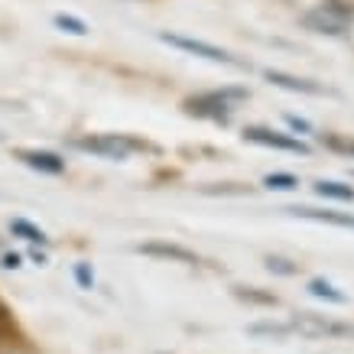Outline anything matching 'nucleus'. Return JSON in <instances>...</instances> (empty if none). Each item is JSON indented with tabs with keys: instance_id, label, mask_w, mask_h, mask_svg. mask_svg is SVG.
<instances>
[{
	"instance_id": "nucleus-1",
	"label": "nucleus",
	"mask_w": 354,
	"mask_h": 354,
	"mask_svg": "<svg viewBox=\"0 0 354 354\" xmlns=\"http://www.w3.org/2000/svg\"><path fill=\"white\" fill-rule=\"evenodd\" d=\"M351 17H354L351 7H342L338 0H328L319 10L306 13V30L325 32V36H344L351 30Z\"/></svg>"
},
{
	"instance_id": "nucleus-2",
	"label": "nucleus",
	"mask_w": 354,
	"mask_h": 354,
	"mask_svg": "<svg viewBox=\"0 0 354 354\" xmlns=\"http://www.w3.org/2000/svg\"><path fill=\"white\" fill-rule=\"evenodd\" d=\"M241 97H247L244 88H227V91H215V95L189 97V101H185V111H189V114H198V118L225 120L227 114H231V101H241Z\"/></svg>"
},
{
	"instance_id": "nucleus-3",
	"label": "nucleus",
	"mask_w": 354,
	"mask_h": 354,
	"mask_svg": "<svg viewBox=\"0 0 354 354\" xmlns=\"http://www.w3.org/2000/svg\"><path fill=\"white\" fill-rule=\"evenodd\" d=\"M75 147L85 153H97V156H104V160H127L140 143L130 137H120V133H97V137L75 140Z\"/></svg>"
},
{
	"instance_id": "nucleus-4",
	"label": "nucleus",
	"mask_w": 354,
	"mask_h": 354,
	"mask_svg": "<svg viewBox=\"0 0 354 354\" xmlns=\"http://www.w3.org/2000/svg\"><path fill=\"white\" fill-rule=\"evenodd\" d=\"M162 43L176 46V49H183L189 55H198V59H208V62H221V65H237V59L225 49H218L212 43H202V39H192V36H179V32H160Z\"/></svg>"
},
{
	"instance_id": "nucleus-5",
	"label": "nucleus",
	"mask_w": 354,
	"mask_h": 354,
	"mask_svg": "<svg viewBox=\"0 0 354 354\" xmlns=\"http://www.w3.org/2000/svg\"><path fill=\"white\" fill-rule=\"evenodd\" d=\"M292 332L306 335V338H325V335H351V325H342V322H332L325 315H312V312H302L290 322Z\"/></svg>"
},
{
	"instance_id": "nucleus-6",
	"label": "nucleus",
	"mask_w": 354,
	"mask_h": 354,
	"mask_svg": "<svg viewBox=\"0 0 354 354\" xmlns=\"http://www.w3.org/2000/svg\"><path fill=\"white\" fill-rule=\"evenodd\" d=\"M244 140H247V143H260V147H270V150L299 153V156H306V153H309V147H306V143H299V140L286 137V133H277V130H270V127H247V130H244Z\"/></svg>"
},
{
	"instance_id": "nucleus-7",
	"label": "nucleus",
	"mask_w": 354,
	"mask_h": 354,
	"mask_svg": "<svg viewBox=\"0 0 354 354\" xmlns=\"http://www.w3.org/2000/svg\"><path fill=\"white\" fill-rule=\"evenodd\" d=\"M140 254H150V257H162V260H176V263H198V257H195L192 250H185V247L179 244H160V241H153V244H140L137 247Z\"/></svg>"
},
{
	"instance_id": "nucleus-8",
	"label": "nucleus",
	"mask_w": 354,
	"mask_h": 354,
	"mask_svg": "<svg viewBox=\"0 0 354 354\" xmlns=\"http://www.w3.org/2000/svg\"><path fill=\"white\" fill-rule=\"evenodd\" d=\"M263 78H267V82H273V85H279V88H286V91H302V95H322V91H325L322 85H315V82H309V78L286 75V72H277V68L263 72Z\"/></svg>"
},
{
	"instance_id": "nucleus-9",
	"label": "nucleus",
	"mask_w": 354,
	"mask_h": 354,
	"mask_svg": "<svg viewBox=\"0 0 354 354\" xmlns=\"http://www.w3.org/2000/svg\"><path fill=\"white\" fill-rule=\"evenodd\" d=\"M20 160L30 166V169L49 172V176H59L65 169V160L55 156V153H43V150H20Z\"/></svg>"
},
{
	"instance_id": "nucleus-10",
	"label": "nucleus",
	"mask_w": 354,
	"mask_h": 354,
	"mask_svg": "<svg viewBox=\"0 0 354 354\" xmlns=\"http://www.w3.org/2000/svg\"><path fill=\"white\" fill-rule=\"evenodd\" d=\"M290 215L296 218H312V221H328V225L354 227V215H342V212H315V208H290Z\"/></svg>"
},
{
	"instance_id": "nucleus-11",
	"label": "nucleus",
	"mask_w": 354,
	"mask_h": 354,
	"mask_svg": "<svg viewBox=\"0 0 354 354\" xmlns=\"http://www.w3.org/2000/svg\"><path fill=\"white\" fill-rule=\"evenodd\" d=\"M315 195H322V198H338V202H354V185L322 179V183H315Z\"/></svg>"
},
{
	"instance_id": "nucleus-12",
	"label": "nucleus",
	"mask_w": 354,
	"mask_h": 354,
	"mask_svg": "<svg viewBox=\"0 0 354 354\" xmlns=\"http://www.w3.org/2000/svg\"><path fill=\"white\" fill-rule=\"evenodd\" d=\"M10 231H13V234H20L23 241H30V244H46V234H43V231H39L36 225H30V221H23V218L10 221Z\"/></svg>"
},
{
	"instance_id": "nucleus-13",
	"label": "nucleus",
	"mask_w": 354,
	"mask_h": 354,
	"mask_svg": "<svg viewBox=\"0 0 354 354\" xmlns=\"http://www.w3.org/2000/svg\"><path fill=\"white\" fill-rule=\"evenodd\" d=\"M309 292L312 296H319V299H328V302H338V306H342L344 302V292H338L332 286V283H328V279H312L309 283Z\"/></svg>"
},
{
	"instance_id": "nucleus-14",
	"label": "nucleus",
	"mask_w": 354,
	"mask_h": 354,
	"mask_svg": "<svg viewBox=\"0 0 354 354\" xmlns=\"http://www.w3.org/2000/svg\"><path fill=\"white\" fill-rule=\"evenodd\" d=\"M322 143L328 150L342 153V156H351L354 160V140L351 137H342V133H322Z\"/></svg>"
},
{
	"instance_id": "nucleus-15",
	"label": "nucleus",
	"mask_w": 354,
	"mask_h": 354,
	"mask_svg": "<svg viewBox=\"0 0 354 354\" xmlns=\"http://www.w3.org/2000/svg\"><path fill=\"white\" fill-rule=\"evenodd\" d=\"M263 185H267V189H279V192H290V189L299 185V179H296L292 172H270L267 179H263Z\"/></svg>"
},
{
	"instance_id": "nucleus-16",
	"label": "nucleus",
	"mask_w": 354,
	"mask_h": 354,
	"mask_svg": "<svg viewBox=\"0 0 354 354\" xmlns=\"http://www.w3.org/2000/svg\"><path fill=\"white\" fill-rule=\"evenodd\" d=\"M234 296L237 299H244V302H257V306H277V296H273V292H257V290H244V286H237Z\"/></svg>"
},
{
	"instance_id": "nucleus-17",
	"label": "nucleus",
	"mask_w": 354,
	"mask_h": 354,
	"mask_svg": "<svg viewBox=\"0 0 354 354\" xmlns=\"http://www.w3.org/2000/svg\"><path fill=\"white\" fill-rule=\"evenodd\" d=\"M292 328L290 325H277V322H260V325H250V335H270V338H286Z\"/></svg>"
},
{
	"instance_id": "nucleus-18",
	"label": "nucleus",
	"mask_w": 354,
	"mask_h": 354,
	"mask_svg": "<svg viewBox=\"0 0 354 354\" xmlns=\"http://www.w3.org/2000/svg\"><path fill=\"white\" fill-rule=\"evenodd\" d=\"M55 26H59V30H65V32H75V36H85V32H88L85 23L75 20V17H65V13H59V17H55Z\"/></svg>"
},
{
	"instance_id": "nucleus-19",
	"label": "nucleus",
	"mask_w": 354,
	"mask_h": 354,
	"mask_svg": "<svg viewBox=\"0 0 354 354\" xmlns=\"http://www.w3.org/2000/svg\"><path fill=\"white\" fill-rule=\"evenodd\" d=\"M267 267L277 270V273H296V267H292V263H286V260H277V257H270Z\"/></svg>"
},
{
	"instance_id": "nucleus-20",
	"label": "nucleus",
	"mask_w": 354,
	"mask_h": 354,
	"mask_svg": "<svg viewBox=\"0 0 354 354\" xmlns=\"http://www.w3.org/2000/svg\"><path fill=\"white\" fill-rule=\"evenodd\" d=\"M286 124H290L292 130H312V127H309V120H299V118H292V114L286 118Z\"/></svg>"
},
{
	"instance_id": "nucleus-21",
	"label": "nucleus",
	"mask_w": 354,
	"mask_h": 354,
	"mask_svg": "<svg viewBox=\"0 0 354 354\" xmlns=\"http://www.w3.org/2000/svg\"><path fill=\"white\" fill-rule=\"evenodd\" d=\"M3 267H7V270H17V267H20V257H17V254H7V257H3Z\"/></svg>"
},
{
	"instance_id": "nucleus-22",
	"label": "nucleus",
	"mask_w": 354,
	"mask_h": 354,
	"mask_svg": "<svg viewBox=\"0 0 354 354\" xmlns=\"http://www.w3.org/2000/svg\"><path fill=\"white\" fill-rule=\"evenodd\" d=\"M78 279H82V286H88V283H91V277H88L85 267H78Z\"/></svg>"
}]
</instances>
